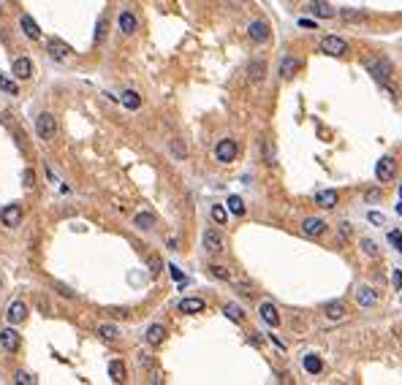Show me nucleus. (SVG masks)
Wrapping results in <instances>:
<instances>
[{
	"label": "nucleus",
	"mask_w": 402,
	"mask_h": 385,
	"mask_svg": "<svg viewBox=\"0 0 402 385\" xmlns=\"http://www.w3.org/2000/svg\"><path fill=\"white\" fill-rule=\"evenodd\" d=\"M375 177H378V182H391L394 177H397V160L394 158H381L378 160V166H375Z\"/></svg>",
	"instance_id": "1"
},
{
	"label": "nucleus",
	"mask_w": 402,
	"mask_h": 385,
	"mask_svg": "<svg viewBox=\"0 0 402 385\" xmlns=\"http://www.w3.org/2000/svg\"><path fill=\"white\" fill-rule=\"evenodd\" d=\"M321 52L332 54V57H343V54L348 52V44H345V38H340V36H326L324 41H321Z\"/></svg>",
	"instance_id": "2"
},
{
	"label": "nucleus",
	"mask_w": 402,
	"mask_h": 385,
	"mask_svg": "<svg viewBox=\"0 0 402 385\" xmlns=\"http://www.w3.org/2000/svg\"><path fill=\"white\" fill-rule=\"evenodd\" d=\"M236 152H239V147H236L234 138H223V141L215 147V158H218L220 163H231V160L236 158Z\"/></svg>",
	"instance_id": "3"
},
{
	"label": "nucleus",
	"mask_w": 402,
	"mask_h": 385,
	"mask_svg": "<svg viewBox=\"0 0 402 385\" xmlns=\"http://www.w3.org/2000/svg\"><path fill=\"white\" fill-rule=\"evenodd\" d=\"M54 130H57V125H54V117L46 114V112L38 114V120H36V133H38V136L46 141V138L54 136Z\"/></svg>",
	"instance_id": "4"
},
{
	"label": "nucleus",
	"mask_w": 402,
	"mask_h": 385,
	"mask_svg": "<svg viewBox=\"0 0 402 385\" xmlns=\"http://www.w3.org/2000/svg\"><path fill=\"white\" fill-rule=\"evenodd\" d=\"M0 220H3V225L17 228L22 223V206H19V203H9V206L0 212Z\"/></svg>",
	"instance_id": "5"
},
{
	"label": "nucleus",
	"mask_w": 402,
	"mask_h": 385,
	"mask_svg": "<svg viewBox=\"0 0 402 385\" xmlns=\"http://www.w3.org/2000/svg\"><path fill=\"white\" fill-rule=\"evenodd\" d=\"M204 250L212 255H218L220 250H223V236H220V231H215V228H209L207 233H204Z\"/></svg>",
	"instance_id": "6"
},
{
	"label": "nucleus",
	"mask_w": 402,
	"mask_h": 385,
	"mask_svg": "<svg viewBox=\"0 0 402 385\" xmlns=\"http://www.w3.org/2000/svg\"><path fill=\"white\" fill-rule=\"evenodd\" d=\"M0 347L6 353H17L19 350V334L14 331V328H3V331H0Z\"/></svg>",
	"instance_id": "7"
},
{
	"label": "nucleus",
	"mask_w": 402,
	"mask_h": 385,
	"mask_svg": "<svg viewBox=\"0 0 402 385\" xmlns=\"http://www.w3.org/2000/svg\"><path fill=\"white\" fill-rule=\"evenodd\" d=\"M307 9H310V14H313V17H318V19H334V14H337L332 6L326 3V0H313Z\"/></svg>",
	"instance_id": "8"
},
{
	"label": "nucleus",
	"mask_w": 402,
	"mask_h": 385,
	"mask_svg": "<svg viewBox=\"0 0 402 385\" xmlns=\"http://www.w3.org/2000/svg\"><path fill=\"white\" fill-rule=\"evenodd\" d=\"M367 68H369V74H373L378 82H386V79L391 76V65H389L386 60H369Z\"/></svg>",
	"instance_id": "9"
},
{
	"label": "nucleus",
	"mask_w": 402,
	"mask_h": 385,
	"mask_svg": "<svg viewBox=\"0 0 402 385\" xmlns=\"http://www.w3.org/2000/svg\"><path fill=\"white\" fill-rule=\"evenodd\" d=\"M11 74L17 76V79H30V76H33V62L27 57H17L14 65H11Z\"/></svg>",
	"instance_id": "10"
},
{
	"label": "nucleus",
	"mask_w": 402,
	"mask_h": 385,
	"mask_svg": "<svg viewBox=\"0 0 402 385\" xmlns=\"http://www.w3.org/2000/svg\"><path fill=\"white\" fill-rule=\"evenodd\" d=\"M302 231H304V236H321L326 231V223L321 217H307L302 223Z\"/></svg>",
	"instance_id": "11"
},
{
	"label": "nucleus",
	"mask_w": 402,
	"mask_h": 385,
	"mask_svg": "<svg viewBox=\"0 0 402 385\" xmlns=\"http://www.w3.org/2000/svg\"><path fill=\"white\" fill-rule=\"evenodd\" d=\"M6 318H9V323H11V326L22 323V320L27 318V306L22 304V301H14V304L9 306V312H6Z\"/></svg>",
	"instance_id": "12"
},
{
	"label": "nucleus",
	"mask_w": 402,
	"mask_h": 385,
	"mask_svg": "<svg viewBox=\"0 0 402 385\" xmlns=\"http://www.w3.org/2000/svg\"><path fill=\"white\" fill-rule=\"evenodd\" d=\"M250 38L258 44H264V41H269V27H266V22H250Z\"/></svg>",
	"instance_id": "13"
},
{
	"label": "nucleus",
	"mask_w": 402,
	"mask_h": 385,
	"mask_svg": "<svg viewBox=\"0 0 402 385\" xmlns=\"http://www.w3.org/2000/svg\"><path fill=\"white\" fill-rule=\"evenodd\" d=\"M19 25H22V30H25V36H27V38H33V41H38V38H41V30H38L36 19L30 17V14H22Z\"/></svg>",
	"instance_id": "14"
},
{
	"label": "nucleus",
	"mask_w": 402,
	"mask_h": 385,
	"mask_svg": "<svg viewBox=\"0 0 402 385\" xmlns=\"http://www.w3.org/2000/svg\"><path fill=\"white\" fill-rule=\"evenodd\" d=\"M261 320H264L266 326H272V328L277 326V323H280L277 306H274V304H269V301H266V304H261Z\"/></svg>",
	"instance_id": "15"
},
{
	"label": "nucleus",
	"mask_w": 402,
	"mask_h": 385,
	"mask_svg": "<svg viewBox=\"0 0 402 385\" xmlns=\"http://www.w3.org/2000/svg\"><path fill=\"white\" fill-rule=\"evenodd\" d=\"M356 301H359V306H375L378 290H373V288H359V290H356Z\"/></svg>",
	"instance_id": "16"
},
{
	"label": "nucleus",
	"mask_w": 402,
	"mask_h": 385,
	"mask_svg": "<svg viewBox=\"0 0 402 385\" xmlns=\"http://www.w3.org/2000/svg\"><path fill=\"white\" fill-rule=\"evenodd\" d=\"M315 203H318L321 209H332L337 206V190H321L315 195Z\"/></svg>",
	"instance_id": "17"
},
{
	"label": "nucleus",
	"mask_w": 402,
	"mask_h": 385,
	"mask_svg": "<svg viewBox=\"0 0 402 385\" xmlns=\"http://www.w3.org/2000/svg\"><path fill=\"white\" fill-rule=\"evenodd\" d=\"M179 312L199 315V312H204V301H201V298H182V301H179Z\"/></svg>",
	"instance_id": "18"
},
{
	"label": "nucleus",
	"mask_w": 402,
	"mask_h": 385,
	"mask_svg": "<svg viewBox=\"0 0 402 385\" xmlns=\"http://www.w3.org/2000/svg\"><path fill=\"white\" fill-rule=\"evenodd\" d=\"M49 54H52L54 60H66L68 54H71V46L63 44V41H57V38H52V41H49Z\"/></svg>",
	"instance_id": "19"
},
{
	"label": "nucleus",
	"mask_w": 402,
	"mask_h": 385,
	"mask_svg": "<svg viewBox=\"0 0 402 385\" xmlns=\"http://www.w3.org/2000/svg\"><path fill=\"white\" fill-rule=\"evenodd\" d=\"M264 74H266V62H264V60H253V62L248 65V76H250L253 82H261Z\"/></svg>",
	"instance_id": "20"
},
{
	"label": "nucleus",
	"mask_w": 402,
	"mask_h": 385,
	"mask_svg": "<svg viewBox=\"0 0 402 385\" xmlns=\"http://www.w3.org/2000/svg\"><path fill=\"white\" fill-rule=\"evenodd\" d=\"M296 68H299V62L288 54V57H283V62H280V76L283 79H291V76L296 74Z\"/></svg>",
	"instance_id": "21"
},
{
	"label": "nucleus",
	"mask_w": 402,
	"mask_h": 385,
	"mask_svg": "<svg viewBox=\"0 0 402 385\" xmlns=\"http://www.w3.org/2000/svg\"><path fill=\"white\" fill-rule=\"evenodd\" d=\"M321 369H324L321 358L315 356V353H307V356H304V372H307V374H318Z\"/></svg>",
	"instance_id": "22"
},
{
	"label": "nucleus",
	"mask_w": 402,
	"mask_h": 385,
	"mask_svg": "<svg viewBox=\"0 0 402 385\" xmlns=\"http://www.w3.org/2000/svg\"><path fill=\"white\" fill-rule=\"evenodd\" d=\"M163 336H166V328H163L161 323H155V326L147 328V342H149V344H161Z\"/></svg>",
	"instance_id": "23"
},
{
	"label": "nucleus",
	"mask_w": 402,
	"mask_h": 385,
	"mask_svg": "<svg viewBox=\"0 0 402 385\" xmlns=\"http://www.w3.org/2000/svg\"><path fill=\"white\" fill-rule=\"evenodd\" d=\"M120 30H122L125 36H131L133 30H136V17H133L131 11H122L120 14Z\"/></svg>",
	"instance_id": "24"
},
{
	"label": "nucleus",
	"mask_w": 402,
	"mask_h": 385,
	"mask_svg": "<svg viewBox=\"0 0 402 385\" xmlns=\"http://www.w3.org/2000/svg\"><path fill=\"white\" fill-rule=\"evenodd\" d=\"M133 223H136V228H141V231H149V228L155 225V217L149 215V212H139V215L133 217Z\"/></svg>",
	"instance_id": "25"
},
{
	"label": "nucleus",
	"mask_w": 402,
	"mask_h": 385,
	"mask_svg": "<svg viewBox=\"0 0 402 385\" xmlns=\"http://www.w3.org/2000/svg\"><path fill=\"white\" fill-rule=\"evenodd\" d=\"M109 377H112L114 382H122L125 380V364H122V361H112V364H109Z\"/></svg>",
	"instance_id": "26"
},
{
	"label": "nucleus",
	"mask_w": 402,
	"mask_h": 385,
	"mask_svg": "<svg viewBox=\"0 0 402 385\" xmlns=\"http://www.w3.org/2000/svg\"><path fill=\"white\" fill-rule=\"evenodd\" d=\"M228 212L236 215V217H242L245 215V201H242L239 195H228Z\"/></svg>",
	"instance_id": "27"
},
{
	"label": "nucleus",
	"mask_w": 402,
	"mask_h": 385,
	"mask_svg": "<svg viewBox=\"0 0 402 385\" xmlns=\"http://www.w3.org/2000/svg\"><path fill=\"white\" fill-rule=\"evenodd\" d=\"M326 315H329V320H343L348 312H345V304L343 301H337V304H329L326 306Z\"/></svg>",
	"instance_id": "28"
},
{
	"label": "nucleus",
	"mask_w": 402,
	"mask_h": 385,
	"mask_svg": "<svg viewBox=\"0 0 402 385\" xmlns=\"http://www.w3.org/2000/svg\"><path fill=\"white\" fill-rule=\"evenodd\" d=\"M223 312H226V318H231V320H234V323H242V320H245V312H242L236 304H226V306H223Z\"/></svg>",
	"instance_id": "29"
},
{
	"label": "nucleus",
	"mask_w": 402,
	"mask_h": 385,
	"mask_svg": "<svg viewBox=\"0 0 402 385\" xmlns=\"http://www.w3.org/2000/svg\"><path fill=\"white\" fill-rule=\"evenodd\" d=\"M122 106H125V109H139V106H141V98H139V92H133V90L122 92Z\"/></svg>",
	"instance_id": "30"
},
{
	"label": "nucleus",
	"mask_w": 402,
	"mask_h": 385,
	"mask_svg": "<svg viewBox=\"0 0 402 385\" xmlns=\"http://www.w3.org/2000/svg\"><path fill=\"white\" fill-rule=\"evenodd\" d=\"M389 244L397 250V253H402V233L399 231H389Z\"/></svg>",
	"instance_id": "31"
},
{
	"label": "nucleus",
	"mask_w": 402,
	"mask_h": 385,
	"mask_svg": "<svg viewBox=\"0 0 402 385\" xmlns=\"http://www.w3.org/2000/svg\"><path fill=\"white\" fill-rule=\"evenodd\" d=\"M98 334L104 336V339H117V334H120V331H117V326H101Z\"/></svg>",
	"instance_id": "32"
},
{
	"label": "nucleus",
	"mask_w": 402,
	"mask_h": 385,
	"mask_svg": "<svg viewBox=\"0 0 402 385\" xmlns=\"http://www.w3.org/2000/svg\"><path fill=\"white\" fill-rule=\"evenodd\" d=\"M0 90H6L9 95H17V92H19V90H17V84H14L11 79H6V76H0Z\"/></svg>",
	"instance_id": "33"
},
{
	"label": "nucleus",
	"mask_w": 402,
	"mask_h": 385,
	"mask_svg": "<svg viewBox=\"0 0 402 385\" xmlns=\"http://www.w3.org/2000/svg\"><path fill=\"white\" fill-rule=\"evenodd\" d=\"M226 209L220 206V203H215V206H212V220H215V223H226Z\"/></svg>",
	"instance_id": "34"
},
{
	"label": "nucleus",
	"mask_w": 402,
	"mask_h": 385,
	"mask_svg": "<svg viewBox=\"0 0 402 385\" xmlns=\"http://www.w3.org/2000/svg\"><path fill=\"white\" fill-rule=\"evenodd\" d=\"M361 247H364V253H367L369 258H378V247H375L373 239H361Z\"/></svg>",
	"instance_id": "35"
},
{
	"label": "nucleus",
	"mask_w": 402,
	"mask_h": 385,
	"mask_svg": "<svg viewBox=\"0 0 402 385\" xmlns=\"http://www.w3.org/2000/svg\"><path fill=\"white\" fill-rule=\"evenodd\" d=\"M209 271L215 274L218 279H231V274H228V269H226V266H209Z\"/></svg>",
	"instance_id": "36"
},
{
	"label": "nucleus",
	"mask_w": 402,
	"mask_h": 385,
	"mask_svg": "<svg viewBox=\"0 0 402 385\" xmlns=\"http://www.w3.org/2000/svg\"><path fill=\"white\" fill-rule=\"evenodd\" d=\"M367 220H369L373 225H386V217L381 215V212H369V215H367Z\"/></svg>",
	"instance_id": "37"
},
{
	"label": "nucleus",
	"mask_w": 402,
	"mask_h": 385,
	"mask_svg": "<svg viewBox=\"0 0 402 385\" xmlns=\"http://www.w3.org/2000/svg\"><path fill=\"white\" fill-rule=\"evenodd\" d=\"M17 382H25V385H36L38 380H36L33 374H27V372H19V374H17Z\"/></svg>",
	"instance_id": "38"
},
{
	"label": "nucleus",
	"mask_w": 402,
	"mask_h": 385,
	"mask_svg": "<svg viewBox=\"0 0 402 385\" xmlns=\"http://www.w3.org/2000/svg\"><path fill=\"white\" fill-rule=\"evenodd\" d=\"M391 285H394V290H402V271H399V269H394V274H391Z\"/></svg>",
	"instance_id": "39"
},
{
	"label": "nucleus",
	"mask_w": 402,
	"mask_h": 385,
	"mask_svg": "<svg viewBox=\"0 0 402 385\" xmlns=\"http://www.w3.org/2000/svg\"><path fill=\"white\" fill-rule=\"evenodd\" d=\"M104 33H106V19L98 22V33H96V41H104Z\"/></svg>",
	"instance_id": "40"
},
{
	"label": "nucleus",
	"mask_w": 402,
	"mask_h": 385,
	"mask_svg": "<svg viewBox=\"0 0 402 385\" xmlns=\"http://www.w3.org/2000/svg\"><path fill=\"white\" fill-rule=\"evenodd\" d=\"M378 198H381V190H378V187H375V190H367V201L369 203H375Z\"/></svg>",
	"instance_id": "41"
},
{
	"label": "nucleus",
	"mask_w": 402,
	"mask_h": 385,
	"mask_svg": "<svg viewBox=\"0 0 402 385\" xmlns=\"http://www.w3.org/2000/svg\"><path fill=\"white\" fill-rule=\"evenodd\" d=\"M22 179H25V185H33V171L25 168V174H22Z\"/></svg>",
	"instance_id": "42"
},
{
	"label": "nucleus",
	"mask_w": 402,
	"mask_h": 385,
	"mask_svg": "<svg viewBox=\"0 0 402 385\" xmlns=\"http://www.w3.org/2000/svg\"><path fill=\"white\" fill-rule=\"evenodd\" d=\"M149 269H152V274H158V271H161V261L152 258V261H149Z\"/></svg>",
	"instance_id": "43"
},
{
	"label": "nucleus",
	"mask_w": 402,
	"mask_h": 385,
	"mask_svg": "<svg viewBox=\"0 0 402 385\" xmlns=\"http://www.w3.org/2000/svg\"><path fill=\"white\" fill-rule=\"evenodd\" d=\"M343 17H345V19H359L361 14H356V11H343Z\"/></svg>",
	"instance_id": "44"
},
{
	"label": "nucleus",
	"mask_w": 402,
	"mask_h": 385,
	"mask_svg": "<svg viewBox=\"0 0 402 385\" xmlns=\"http://www.w3.org/2000/svg\"><path fill=\"white\" fill-rule=\"evenodd\" d=\"M299 25H302V27H315V30H318V25H315V22H310V19H299Z\"/></svg>",
	"instance_id": "45"
},
{
	"label": "nucleus",
	"mask_w": 402,
	"mask_h": 385,
	"mask_svg": "<svg viewBox=\"0 0 402 385\" xmlns=\"http://www.w3.org/2000/svg\"><path fill=\"white\" fill-rule=\"evenodd\" d=\"M171 149H174V155H177V158H185V149L179 147V144H174V147H171Z\"/></svg>",
	"instance_id": "46"
},
{
	"label": "nucleus",
	"mask_w": 402,
	"mask_h": 385,
	"mask_svg": "<svg viewBox=\"0 0 402 385\" xmlns=\"http://www.w3.org/2000/svg\"><path fill=\"white\" fill-rule=\"evenodd\" d=\"M171 277H174V279H182V271H179L177 266H171Z\"/></svg>",
	"instance_id": "47"
},
{
	"label": "nucleus",
	"mask_w": 402,
	"mask_h": 385,
	"mask_svg": "<svg viewBox=\"0 0 402 385\" xmlns=\"http://www.w3.org/2000/svg\"><path fill=\"white\" fill-rule=\"evenodd\" d=\"M397 215H402V185H399V203H397Z\"/></svg>",
	"instance_id": "48"
}]
</instances>
